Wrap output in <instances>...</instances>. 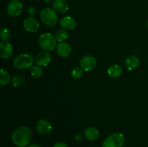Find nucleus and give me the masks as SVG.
<instances>
[{
    "mask_svg": "<svg viewBox=\"0 0 148 147\" xmlns=\"http://www.w3.org/2000/svg\"><path fill=\"white\" fill-rule=\"evenodd\" d=\"M28 147H40V146L34 144H30V145H29Z\"/></svg>",
    "mask_w": 148,
    "mask_h": 147,
    "instance_id": "27",
    "label": "nucleus"
},
{
    "mask_svg": "<svg viewBox=\"0 0 148 147\" xmlns=\"http://www.w3.org/2000/svg\"><path fill=\"white\" fill-rule=\"evenodd\" d=\"M108 74L111 78H118L122 74L123 69L119 64H113L108 69Z\"/></svg>",
    "mask_w": 148,
    "mask_h": 147,
    "instance_id": "17",
    "label": "nucleus"
},
{
    "mask_svg": "<svg viewBox=\"0 0 148 147\" xmlns=\"http://www.w3.org/2000/svg\"><path fill=\"white\" fill-rule=\"evenodd\" d=\"M40 17L43 24L49 27L56 25L59 20L56 12L53 9L48 8V7L42 10Z\"/></svg>",
    "mask_w": 148,
    "mask_h": 147,
    "instance_id": "3",
    "label": "nucleus"
},
{
    "mask_svg": "<svg viewBox=\"0 0 148 147\" xmlns=\"http://www.w3.org/2000/svg\"><path fill=\"white\" fill-rule=\"evenodd\" d=\"M34 62L33 56L28 53H21L14 58L13 61L14 66L17 69H27L32 67Z\"/></svg>",
    "mask_w": 148,
    "mask_h": 147,
    "instance_id": "4",
    "label": "nucleus"
},
{
    "mask_svg": "<svg viewBox=\"0 0 148 147\" xmlns=\"http://www.w3.org/2000/svg\"><path fill=\"white\" fill-rule=\"evenodd\" d=\"M60 25L62 26V27H63V29L71 30L75 28L77 23L73 17L70 16H66L62 19L60 21Z\"/></svg>",
    "mask_w": 148,
    "mask_h": 147,
    "instance_id": "15",
    "label": "nucleus"
},
{
    "mask_svg": "<svg viewBox=\"0 0 148 147\" xmlns=\"http://www.w3.org/2000/svg\"><path fill=\"white\" fill-rule=\"evenodd\" d=\"M38 44L45 51H52L57 46V40L51 33H45L39 36Z\"/></svg>",
    "mask_w": 148,
    "mask_h": 147,
    "instance_id": "2",
    "label": "nucleus"
},
{
    "mask_svg": "<svg viewBox=\"0 0 148 147\" xmlns=\"http://www.w3.org/2000/svg\"><path fill=\"white\" fill-rule=\"evenodd\" d=\"M13 53L12 46L8 41H1L0 43V56L3 59H8Z\"/></svg>",
    "mask_w": 148,
    "mask_h": 147,
    "instance_id": "11",
    "label": "nucleus"
},
{
    "mask_svg": "<svg viewBox=\"0 0 148 147\" xmlns=\"http://www.w3.org/2000/svg\"><path fill=\"white\" fill-rule=\"evenodd\" d=\"M23 8V5L20 0H12L7 4V12L11 17H17L21 14Z\"/></svg>",
    "mask_w": 148,
    "mask_h": 147,
    "instance_id": "6",
    "label": "nucleus"
},
{
    "mask_svg": "<svg viewBox=\"0 0 148 147\" xmlns=\"http://www.w3.org/2000/svg\"><path fill=\"white\" fill-rule=\"evenodd\" d=\"M68 37H69V33L65 29H59L55 33V37L59 43L64 42L65 40H67Z\"/></svg>",
    "mask_w": 148,
    "mask_h": 147,
    "instance_id": "18",
    "label": "nucleus"
},
{
    "mask_svg": "<svg viewBox=\"0 0 148 147\" xmlns=\"http://www.w3.org/2000/svg\"><path fill=\"white\" fill-rule=\"evenodd\" d=\"M0 36H1V40H2V41H8L10 36H11L10 30H9V29L6 28V27H3L1 30Z\"/></svg>",
    "mask_w": 148,
    "mask_h": 147,
    "instance_id": "23",
    "label": "nucleus"
},
{
    "mask_svg": "<svg viewBox=\"0 0 148 147\" xmlns=\"http://www.w3.org/2000/svg\"><path fill=\"white\" fill-rule=\"evenodd\" d=\"M51 61V56L48 51H41L36 55L35 61L36 64L40 66H46Z\"/></svg>",
    "mask_w": 148,
    "mask_h": 147,
    "instance_id": "10",
    "label": "nucleus"
},
{
    "mask_svg": "<svg viewBox=\"0 0 148 147\" xmlns=\"http://www.w3.org/2000/svg\"><path fill=\"white\" fill-rule=\"evenodd\" d=\"M124 136L121 133H114L108 135L102 143V147H122L124 144Z\"/></svg>",
    "mask_w": 148,
    "mask_h": 147,
    "instance_id": "5",
    "label": "nucleus"
},
{
    "mask_svg": "<svg viewBox=\"0 0 148 147\" xmlns=\"http://www.w3.org/2000/svg\"><path fill=\"white\" fill-rule=\"evenodd\" d=\"M56 52L62 58L69 57L72 53V48L67 43L62 42L59 43L56 46Z\"/></svg>",
    "mask_w": 148,
    "mask_h": 147,
    "instance_id": "12",
    "label": "nucleus"
},
{
    "mask_svg": "<svg viewBox=\"0 0 148 147\" xmlns=\"http://www.w3.org/2000/svg\"><path fill=\"white\" fill-rule=\"evenodd\" d=\"M23 27L28 33H34L38 30L39 23L33 17H28L23 21Z\"/></svg>",
    "mask_w": 148,
    "mask_h": 147,
    "instance_id": "9",
    "label": "nucleus"
},
{
    "mask_svg": "<svg viewBox=\"0 0 148 147\" xmlns=\"http://www.w3.org/2000/svg\"><path fill=\"white\" fill-rule=\"evenodd\" d=\"M52 5L53 10L60 14L66 12L69 8V4L66 0H53Z\"/></svg>",
    "mask_w": 148,
    "mask_h": 147,
    "instance_id": "13",
    "label": "nucleus"
},
{
    "mask_svg": "<svg viewBox=\"0 0 148 147\" xmlns=\"http://www.w3.org/2000/svg\"><path fill=\"white\" fill-rule=\"evenodd\" d=\"M96 59L90 55L83 56L79 61V66L85 71H90L92 70L96 66Z\"/></svg>",
    "mask_w": 148,
    "mask_h": 147,
    "instance_id": "7",
    "label": "nucleus"
},
{
    "mask_svg": "<svg viewBox=\"0 0 148 147\" xmlns=\"http://www.w3.org/2000/svg\"><path fill=\"white\" fill-rule=\"evenodd\" d=\"M75 140H76V141H82V135H81V134H77V135L76 136H75Z\"/></svg>",
    "mask_w": 148,
    "mask_h": 147,
    "instance_id": "26",
    "label": "nucleus"
},
{
    "mask_svg": "<svg viewBox=\"0 0 148 147\" xmlns=\"http://www.w3.org/2000/svg\"><path fill=\"white\" fill-rule=\"evenodd\" d=\"M30 74L33 77L39 78L43 74V69H41V66L38 65H35L30 68Z\"/></svg>",
    "mask_w": 148,
    "mask_h": 147,
    "instance_id": "20",
    "label": "nucleus"
},
{
    "mask_svg": "<svg viewBox=\"0 0 148 147\" xmlns=\"http://www.w3.org/2000/svg\"><path fill=\"white\" fill-rule=\"evenodd\" d=\"M36 9H35V7H29L28 10H27V14H28V15L30 16V17H33V16H34L35 14H36Z\"/></svg>",
    "mask_w": 148,
    "mask_h": 147,
    "instance_id": "24",
    "label": "nucleus"
},
{
    "mask_svg": "<svg viewBox=\"0 0 148 147\" xmlns=\"http://www.w3.org/2000/svg\"><path fill=\"white\" fill-rule=\"evenodd\" d=\"M146 27H147V28H148V20H147V23H146Z\"/></svg>",
    "mask_w": 148,
    "mask_h": 147,
    "instance_id": "29",
    "label": "nucleus"
},
{
    "mask_svg": "<svg viewBox=\"0 0 148 147\" xmlns=\"http://www.w3.org/2000/svg\"><path fill=\"white\" fill-rule=\"evenodd\" d=\"M36 130L40 135H49L52 131V125L50 122L45 119H40L36 125Z\"/></svg>",
    "mask_w": 148,
    "mask_h": 147,
    "instance_id": "8",
    "label": "nucleus"
},
{
    "mask_svg": "<svg viewBox=\"0 0 148 147\" xmlns=\"http://www.w3.org/2000/svg\"><path fill=\"white\" fill-rule=\"evenodd\" d=\"M10 82V76L8 72L4 71V69H1L0 72V84L1 86H7Z\"/></svg>",
    "mask_w": 148,
    "mask_h": 147,
    "instance_id": "19",
    "label": "nucleus"
},
{
    "mask_svg": "<svg viewBox=\"0 0 148 147\" xmlns=\"http://www.w3.org/2000/svg\"><path fill=\"white\" fill-rule=\"evenodd\" d=\"M147 14H148V11H147Z\"/></svg>",
    "mask_w": 148,
    "mask_h": 147,
    "instance_id": "30",
    "label": "nucleus"
},
{
    "mask_svg": "<svg viewBox=\"0 0 148 147\" xmlns=\"http://www.w3.org/2000/svg\"><path fill=\"white\" fill-rule=\"evenodd\" d=\"M140 65V59L137 56L131 55L129 56L128 57L126 58L124 61V66L127 68V69L130 71L134 70L137 69Z\"/></svg>",
    "mask_w": 148,
    "mask_h": 147,
    "instance_id": "14",
    "label": "nucleus"
},
{
    "mask_svg": "<svg viewBox=\"0 0 148 147\" xmlns=\"http://www.w3.org/2000/svg\"><path fill=\"white\" fill-rule=\"evenodd\" d=\"M84 135L90 141H95L99 137V131L95 127H89L85 130Z\"/></svg>",
    "mask_w": 148,
    "mask_h": 147,
    "instance_id": "16",
    "label": "nucleus"
},
{
    "mask_svg": "<svg viewBox=\"0 0 148 147\" xmlns=\"http://www.w3.org/2000/svg\"><path fill=\"white\" fill-rule=\"evenodd\" d=\"M12 83L14 87H17V86H23L25 83V79L21 75H17V76H14L12 79Z\"/></svg>",
    "mask_w": 148,
    "mask_h": 147,
    "instance_id": "21",
    "label": "nucleus"
},
{
    "mask_svg": "<svg viewBox=\"0 0 148 147\" xmlns=\"http://www.w3.org/2000/svg\"><path fill=\"white\" fill-rule=\"evenodd\" d=\"M46 3H53V0H45Z\"/></svg>",
    "mask_w": 148,
    "mask_h": 147,
    "instance_id": "28",
    "label": "nucleus"
},
{
    "mask_svg": "<svg viewBox=\"0 0 148 147\" xmlns=\"http://www.w3.org/2000/svg\"><path fill=\"white\" fill-rule=\"evenodd\" d=\"M33 136L31 129L27 126H20L14 129L12 134V140L18 147H26L29 145Z\"/></svg>",
    "mask_w": 148,
    "mask_h": 147,
    "instance_id": "1",
    "label": "nucleus"
},
{
    "mask_svg": "<svg viewBox=\"0 0 148 147\" xmlns=\"http://www.w3.org/2000/svg\"><path fill=\"white\" fill-rule=\"evenodd\" d=\"M53 147H67V146L63 142H58L56 144H55Z\"/></svg>",
    "mask_w": 148,
    "mask_h": 147,
    "instance_id": "25",
    "label": "nucleus"
},
{
    "mask_svg": "<svg viewBox=\"0 0 148 147\" xmlns=\"http://www.w3.org/2000/svg\"><path fill=\"white\" fill-rule=\"evenodd\" d=\"M83 74L84 70L80 66L79 67H75L72 71V77L75 79H79L83 76Z\"/></svg>",
    "mask_w": 148,
    "mask_h": 147,
    "instance_id": "22",
    "label": "nucleus"
}]
</instances>
